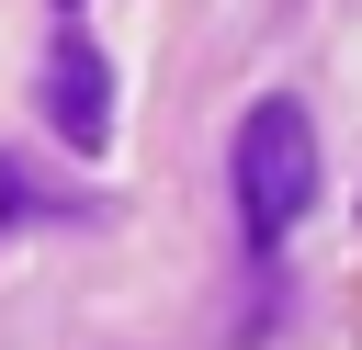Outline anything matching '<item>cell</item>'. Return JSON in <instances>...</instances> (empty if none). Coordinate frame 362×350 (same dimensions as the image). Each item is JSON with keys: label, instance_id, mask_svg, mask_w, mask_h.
<instances>
[{"label": "cell", "instance_id": "obj_1", "mask_svg": "<svg viewBox=\"0 0 362 350\" xmlns=\"http://www.w3.org/2000/svg\"><path fill=\"white\" fill-rule=\"evenodd\" d=\"M305 203H317V124H305L294 90H272V102H249V124H238V226L272 248V237L305 226Z\"/></svg>", "mask_w": 362, "mask_h": 350}, {"label": "cell", "instance_id": "obj_2", "mask_svg": "<svg viewBox=\"0 0 362 350\" xmlns=\"http://www.w3.org/2000/svg\"><path fill=\"white\" fill-rule=\"evenodd\" d=\"M45 124L79 158H102V135H113V68H102V45L79 23H57V45H45Z\"/></svg>", "mask_w": 362, "mask_h": 350}]
</instances>
